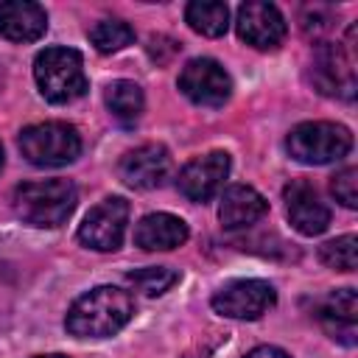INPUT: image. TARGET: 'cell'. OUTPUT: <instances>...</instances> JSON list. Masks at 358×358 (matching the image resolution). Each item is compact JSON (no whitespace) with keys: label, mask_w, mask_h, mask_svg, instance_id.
<instances>
[{"label":"cell","mask_w":358,"mask_h":358,"mask_svg":"<svg viewBox=\"0 0 358 358\" xmlns=\"http://www.w3.org/2000/svg\"><path fill=\"white\" fill-rule=\"evenodd\" d=\"M319 260L327 268L336 271H352L358 266V238L355 235H341L336 241H327L319 249Z\"/></svg>","instance_id":"obj_21"},{"label":"cell","mask_w":358,"mask_h":358,"mask_svg":"<svg viewBox=\"0 0 358 358\" xmlns=\"http://www.w3.org/2000/svg\"><path fill=\"white\" fill-rule=\"evenodd\" d=\"M48 31V14L31 0L0 3V36L8 42H34Z\"/></svg>","instance_id":"obj_15"},{"label":"cell","mask_w":358,"mask_h":358,"mask_svg":"<svg viewBox=\"0 0 358 358\" xmlns=\"http://www.w3.org/2000/svg\"><path fill=\"white\" fill-rule=\"evenodd\" d=\"M187 224L171 213H151L134 227V243L145 252H171L187 241Z\"/></svg>","instance_id":"obj_16"},{"label":"cell","mask_w":358,"mask_h":358,"mask_svg":"<svg viewBox=\"0 0 358 358\" xmlns=\"http://www.w3.org/2000/svg\"><path fill=\"white\" fill-rule=\"evenodd\" d=\"M274 302L277 291L266 280H232L213 294V310L227 319H260Z\"/></svg>","instance_id":"obj_8"},{"label":"cell","mask_w":358,"mask_h":358,"mask_svg":"<svg viewBox=\"0 0 358 358\" xmlns=\"http://www.w3.org/2000/svg\"><path fill=\"white\" fill-rule=\"evenodd\" d=\"M126 224H129V201L120 196H109L84 215L78 227V241L95 252H115L123 243Z\"/></svg>","instance_id":"obj_7"},{"label":"cell","mask_w":358,"mask_h":358,"mask_svg":"<svg viewBox=\"0 0 358 358\" xmlns=\"http://www.w3.org/2000/svg\"><path fill=\"white\" fill-rule=\"evenodd\" d=\"M34 78L45 101L70 103L87 92L84 59L73 48H45L34 59Z\"/></svg>","instance_id":"obj_3"},{"label":"cell","mask_w":358,"mask_h":358,"mask_svg":"<svg viewBox=\"0 0 358 358\" xmlns=\"http://www.w3.org/2000/svg\"><path fill=\"white\" fill-rule=\"evenodd\" d=\"M134 313L131 294L115 285H98L81 294L64 319V327L76 338H106L129 324Z\"/></svg>","instance_id":"obj_1"},{"label":"cell","mask_w":358,"mask_h":358,"mask_svg":"<svg viewBox=\"0 0 358 358\" xmlns=\"http://www.w3.org/2000/svg\"><path fill=\"white\" fill-rule=\"evenodd\" d=\"M14 213L31 227H59L70 218L78 190L70 179H39L14 187Z\"/></svg>","instance_id":"obj_2"},{"label":"cell","mask_w":358,"mask_h":358,"mask_svg":"<svg viewBox=\"0 0 358 358\" xmlns=\"http://www.w3.org/2000/svg\"><path fill=\"white\" fill-rule=\"evenodd\" d=\"M185 20L201 36H221L229 25V8L218 0H193L185 8Z\"/></svg>","instance_id":"obj_19"},{"label":"cell","mask_w":358,"mask_h":358,"mask_svg":"<svg viewBox=\"0 0 358 358\" xmlns=\"http://www.w3.org/2000/svg\"><path fill=\"white\" fill-rule=\"evenodd\" d=\"M268 213V201L249 185H232L224 190L218 204V218L227 229H243Z\"/></svg>","instance_id":"obj_17"},{"label":"cell","mask_w":358,"mask_h":358,"mask_svg":"<svg viewBox=\"0 0 358 358\" xmlns=\"http://www.w3.org/2000/svg\"><path fill=\"white\" fill-rule=\"evenodd\" d=\"M129 282H131L140 294H145V296H159V294H165L171 285L179 282V271H173V268H168V266H148V268L131 271V274H129Z\"/></svg>","instance_id":"obj_22"},{"label":"cell","mask_w":358,"mask_h":358,"mask_svg":"<svg viewBox=\"0 0 358 358\" xmlns=\"http://www.w3.org/2000/svg\"><path fill=\"white\" fill-rule=\"evenodd\" d=\"M90 42L98 53H117L134 42V28L123 20H101L90 28Z\"/></svg>","instance_id":"obj_20"},{"label":"cell","mask_w":358,"mask_h":358,"mask_svg":"<svg viewBox=\"0 0 358 358\" xmlns=\"http://www.w3.org/2000/svg\"><path fill=\"white\" fill-rule=\"evenodd\" d=\"M229 176V154L227 151H210L204 157L190 159L179 171V193L190 201H210L227 182Z\"/></svg>","instance_id":"obj_11"},{"label":"cell","mask_w":358,"mask_h":358,"mask_svg":"<svg viewBox=\"0 0 358 358\" xmlns=\"http://www.w3.org/2000/svg\"><path fill=\"white\" fill-rule=\"evenodd\" d=\"M282 201H285V215L291 227L299 235H322L330 224V210L319 199L316 187L305 179H291L282 187Z\"/></svg>","instance_id":"obj_12"},{"label":"cell","mask_w":358,"mask_h":358,"mask_svg":"<svg viewBox=\"0 0 358 358\" xmlns=\"http://www.w3.org/2000/svg\"><path fill=\"white\" fill-rule=\"evenodd\" d=\"M235 28H238V36L257 50L280 48L285 39V31H288L280 8L274 3H263V0L241 3L238 17H235Z\"/></svg>","instance_id":"obj_10"},{"label":"cell","mask_w":358,"mask_h":358,"mask_svg":"<svg viewBox=\"0 0 358 358\" xmlns=\"http://www.w3.org/2000/svg\"><path fill=\"white\" fill-rule=\"evenodd\" d=\"M0 168H3V145H0Z\"/></svg>","instance_id":"obj_26"},{"label":"cell","mask_w":358,"mask_h":358,"mask_svg":"<svg viewBox=\"0 0 358 358\" xmlns=\"http://www.w3.org/2000/svg\"><path fill=\"white\" fill-rule=\"evenodd\" d=\"M171 173V154L159 143H145L117 162V176L137 190H151L159 187Z\"/></svg>","instance_id":"obj_13"},{"label":"cell","mask_w":358,"mask_h":358,"mask_svg":"<svg viewBox=\"0 0 358 358\" xmlns=\"http://www.w3.org/2000/svg\"><path fill=\"white\" fill-rule=\"evenodd\" d=\"M36 358H64V355H36Z\"/></svg>","instance_id":"obj_25"},{"label":"cell","mask_w":358,"mask_h":358,"mask_svg":"<svg viewBox=\"0 0 358 358\" xmlns=\"http://www.w3.org/2000/svg\"><path fill=\"white\" fill-rule=\"evenodd\" d=\"M352 34L350 28L347 42H324L313 53V84L322 95L350 101L355 95V59H352Z\"/></svg>","instance_id":"obj_6"},{"label":"cell","mask_w":358,"mask_h":358,"mask_svg":"<svg viewBox=\"0 0 358 358\" xmlns=\"http://www.w3.org/2000/svg\"><path fill=\"white\" fill-rule=\"evenodd\" d=\"M319 322L330 338L352 347L358 333V299L352 288H338L319 302Z\"/></svg>","instance_id":"obj_14"},{"label":"cell","mask_w":358,"mask_h":358,"mask_svg":"<svg viewBox=\"0 0 358 358\" xmlns=\"http://www.w3.org/2000/svg\"><path fill=\"white\" fill-rule=\"evenodd\" d=\"M288 154L302 165H327L350 154L352 134L341 123L330 120H308L291 129L285 140Z\"/></svg>","instance_id":"obj_4"},{"label":"cell","mask_w":358,"mask_h":358,"mask_svg":"<svg viewBox=\"0 0 358 358\" xmlns=\"http://www.w3.org/2000/svg\"><path fill=\"white\" fill-rule=\"evenodd\" d=\"M20 151L36 168H62L81 154V137L70 123L45 120L20 131Z\"/></svg>","instance_id":"obj_5"},{"label":"cell","mask_w":358,"mask_h":358,"mask_svg":"<svg viewBox=\"0 0 358 358\" xmlns=\"http://www.w3.org/2000/svg\"><path fill=\"white\" fill-rule=\"evenodd\" d=\"M330 190L336 196V201H341L344 207L355 210L358 207V171L350 165V168H341L333 179H330Z\"/></svg>","instance_id":"obj_23"},{"label":"cell","mask_w":358,"mask_h":358,"mask_svg":"<svg viewBox=\"0 0 358 358\" xmlns=\"http://www.w3.org/2000/svg\"><path fill=\"white\" fill-rule=\"evenodd\" d=\"M179 90L199 106H224L232 95V78L215 59H190L179 73Z\"/></svg>","instance_id":"obj_9"},{"label":"cell","mask_w":358,"mask_h":358,"mask_svg":"<svg viewBox=\"0 0 358 358\" xmlns=\"http://www.w3.org/2000/svg\"><path fill=\"white\" fill-rule=\"evenodd\" d=\"M243 358H291V355L285 350H280V347H255Z\"/></svg>","instance_id":"obj_24"},{"label":"cell","mask_w":358,"mask_h":358,"mask_svg":"<svg viewBox=\"0 0 358 358\" xmlns=\"http://www.w3.org/2000/svg\"><path fill=\"white\" fill-rule=\"evenodd\" d=\"M103 101L112 112V117L123 126H134L143 115V106H145V98H143V90L134 84V81H126V78H117L106 87L103 92Z\"/></svg>","instance_id":"obj_18"}]
</instances>
